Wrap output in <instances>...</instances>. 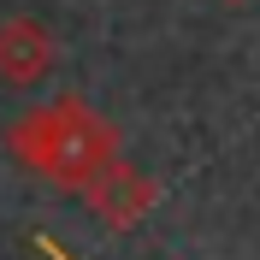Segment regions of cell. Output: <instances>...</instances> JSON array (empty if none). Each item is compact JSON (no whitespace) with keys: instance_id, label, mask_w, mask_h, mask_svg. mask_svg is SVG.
<instances>
[{"instance_id":"cell-1","label":"cell","mask_w":260,"mask_h":260,"mask_svg":"<svg viewBox=\"0 0 260 260\" xmlns=\"http://www.w3.org/2000/svg\"><path fill=\"white\" fill-rule=\"evenodd\" d=\"M12 136H18V154L36 172H48L59 189H89L118 160V130L95 107H83L77 95H65V101H53L48 113L24 118Z\"/></svg>"},{"instance_id":"cell-4","label":"cell","mask_w":260,"mask_h":260,"mask_svg":"<svg viewBox=\"0 0 260 260\" xmlns=\"http://www.w3.org/2000/svg\"><path fill=\"white\" fill-rule=\"evenodd\" d=\"M48 254H53V260H65V254H59V248H53V243H48Z\"/></svg>"},{"instance_id":"cell-3","label":"cell","mask_w":260,"mask_h":260,"mask_svg":"<svg viewBox=\"0 0 260 260\" xmlns=\"http://www.w3.org/2000/svg\"><path fill=\"white\" fill-rule=\"evenodd\" d=\"M48 65H53V36L42 30V24L18 18V24L0 30V71H6L12 83H42Z\"/></svg>"},{"instance_id":"cell-2","label":"cell","mask_w":260,"mask_h":260,"mask_svg":"<svg viewBox=\"0 0 260 260\" xmlns=\"http://www.w3.org/2000/svg\"><path fill=\"white\" fill-rule=\"evenodd\" d=\"M89 207L101 213V219H107V225H136V219H142L148 207H154V195H160V183L148 178V172H136V166L124 160V154H118L113 166H107V172H101L95 183H89Z\"/></svg>"}]
</instances>
